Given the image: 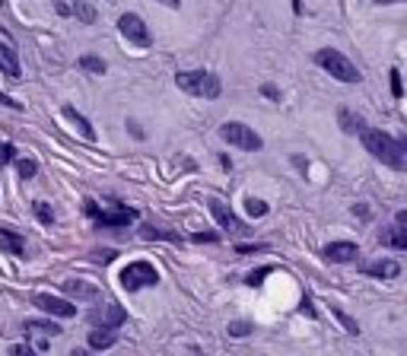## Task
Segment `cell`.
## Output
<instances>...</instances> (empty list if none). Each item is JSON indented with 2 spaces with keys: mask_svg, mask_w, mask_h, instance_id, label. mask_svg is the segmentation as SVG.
Instances as JSON below:
<instances>
[{
  "mask_svg": "<svg viewBox=\"0 0 407 356\" xmlns=\"http://www.w3.org/2000/svg\"><path fill=\"white\" fill-rule=\"evenodd\" d=\"M0 73L10 76V80H19V73H23V67H19V54L6 42H0Z\"/></svg>",
  "mask_w": 407,
  "mask_h": 356,
  "instance_id": "9a60e30c",
  "label": "cell"
},
{
  "mask_svg": "<svg viewBox=\"0 0 407 356\" xmlns=\"http://www.w3.org/2000/svg\"><path fill=\"white\" fill-rule=\"evenodd\" d=\"M194 242H216V235H213V232H197Z\"/></svg>",
  "mask_w": 407,
  "mask_h": 356,
  "instance_id": "74e56055",
  "label": "cell"
},
{
  "mask_svg": "<svg viewBox=\"0 0 407 356\" xmlns=\"http://www.w3.org/2000/svg\"><path fill=\"white\" fill-rule=\"evenodd\" d=\"M360 143L366 146L369 156L379 159V162L388 165V169H394V172L407 169V153H404V146H401V140H394L391 134L379 131V127H362Z\"/></svg>",
  "mask_w": 407,
  "mask_h": 356,
  "instance_id": "6da1fadb",
  "label": "cell"
},
{
  "mask_svg": "<svg viewBox=\"0 0 407 356\" xmlns=\"http://www.w3.org/2000/svg\"><path fill=\"white\" fill-rule=\"evenodd\" d=\"M140 239H146V242L165 239V242H178V245H182V235H178V232H169V229H159V226H143V229H140Z\"/></svg>",
  "mask_w": 407,
  "mask_h": 356,
  "instance_id": "44dd1931",
  "label": "cell"
},
{
  "mask_svg": "<svg viewBox=\"0 0 407 356\" xmlns=\"http://www.w3.org/2000/svg\"><path fill=\"white\" fill-rule=\"evenodd\" d=\"M382 245L388 248H401V251H407V210H401L398 216H394V222L382 232Z\"/></svg>",
  "mask_w": 407,
  "mask_h": 356,
  "instance_id": "7c38bea8",
  "label": "cell"
},
{
  "mask_svg": "<svg viewBox=\"0 0 407 356\" xmlns=\"http://www.w3.org/2000/svg\"><path fill=\"white\" fill-rule=\"evenodd\" d=\"M175 86L188 95H197V99H220L223 93L220 76L210 73V70H178Z\"/></svg>",
  "mask_w": 407,
  "mask_h": 356,
  "instance_id": "3957f363",
  "label": "cell"
},
{
  "mask_svg": "<svg viewBox=\"0 0 407 356\" xmlns=\"http://www.w3.org/2000/svg\"><path fill=\"white\" fill-rule=\"evenodd\" d=\"M261 95H264V99H273V102H280V89L273 86V83H264V86H261Z\"/></svg>",
  "mask_w": 407,
  "mask_h": 356,
  "instance_id": "1f68e13d",
  "label": "cell"
},
{
  "mask_svg": "<svg viewBox=\"0 0 407 356\" xmlns=\"http://www.w3.org/2000/svg\"><path fill=\"white\" fill-rule=\"evenodd\" d=\"M124 321H127V312L121 309L118 302L99 305V309L89 312V324H93V328H121Z\"/></svg>",
  "mask_w": 407,
  "mask_h": 356,
  "instance_id": "30bf717a",
  "label": "cell"
},
{
  "mask_svg": "<svg viewBox=\"0 0 407 356\" xmlns=\"http://www.w3.org/2000/svg\"><path fill=\"white\" fill-rule=\"evenodd\" d=\"M312 61H315L318 67L324 70V73L334 76L337 83H350V86H356V83L362 80L360 67H356V64L350 61V57L343 54V51H337V48H318Z\"/></svg>",
  "mask_w": 407,
  "mask_h": 356,
  "instance_id": "7a4b0ae2",
  "label": "cell"
},
{
  "mask_svg": "<svg viewBox=\"0 0 407 356\" xmlns=\"http://www.w3.org/2000/svg\"><path fill=\"white\" fill-rule=\"evenodd\" d=\"M337 124H341V131H343V134H362L366 121H362L360 114H353L350 108H341V112H337Z\"/></svg>",
  "mask_w": 407,
  "mask_h": 356,
  "instance_id": "ac0fdd59",
  "label": "cell"
},
{
  "mask_svg": "<svg viewBox=\"0 0 407 356\" xmlns=\"http://www.w3.org/2000/svg\"><path fill=\"white\" fill-rule=\"evenodd\" d=\"M372 4H379V6H388V4H407V0H372Z\"/></svg>",
  "mask_w": 407,
  "mask_h": 356,
  "instance_id": "ab89813d",
  "label": "cell"
},
{
  "mask_svg": "<svg viewBox=\"0 0 407 356\" xmlns=\"http://www.w3.org/2000/svg\"><path fill=\"white\" fill-rule=\"evenodd\" d=\"M220 137L226 140L229 146H239V150H245V153H258L261 146H264L261 134H254V127H248L245 121H226V124H220Z\"/></svg>",
  "mask_w": 407,
  "mask_h": 356,
  "instance_id": "5b68a950",
  "label": "cell"
},
{
  "mask_svg": "<svg viewBox=\"0 0 407 356\" xmlns=\"http://www.w3.org/2000/svg\"><path fill=\"white\" fill-rule=\"evenodd\" d=\"M331 312H334V318L343 324V328H347V334H360V324H356L353 318L347 315V312H341V309H337V305H331Z\"/></svg>",
  "mask_w": 407,
  "mask_h": 356,
  "instance_id": "484cf974",
  "label": "cell"
},
{
  "mask_svg": "<svg viewBox=\"0 0 407 356\" xmlns=\"http://www.w3.org/2000/svg\"><path fill=\"white\" fill-rule=\"evenodd\" d=\"M32 213H35V220L45 222V226H51V222H54V210H51V203H45V201L32 203Z\"/></svg>",
  "mask_w": 407,
  "mask_h": 356,
  "instance_id": "cb8c5ba5",
  "label": "cell"
},
{
  "mask_svg": "<svg viewBox=\"0 0 407 356\" xmlns=\"http://www.w3.org/2000/svg\"><path fill=\"white\" fill-rule=\"evenodd\" d=\"M267 245H235V251L239 254H254V251H264Z\"/></svg>",
  "mask_w": 407,
  "mask_h": 356,
  "instance_id": "e575fe53",
  "label": "cell"
},
{
  "mask_svg": "<svg viewBox=\"0 0 407 356\" xmlns=\"http://www.w3.org/2000/svg\"><path fill=\"white\" fill-rule=\"evenodd\" d=\"M118 283H121V290H127V292L146 290V286L159 283V271L150 264V261H131L127 267H121Z\"/></svg>",
  "mask_w": 407,
  "mask_h": 356,
  "instance_id": "277c9868",
  "label": "cell"
},
{
  "mask_svg": "<svg viewBox=\"0 0 407 356\" xmlns=\"http://www.w3.org/2000/svg\"><path fill=\"white\" fill-rule=\"evenodd\" d=\"M32 305L35 309H42L45 315H54V318H73L76 315V305L67 302V299H57L51 296V292H35L32 296Z\"/></svg>",
  "mask_w": 407,
  "mask_h": 356,
  "instance_id": "9c48e42d",
  "label": "cell"
},
{
  "mask_svg": "<svg viewBox=\"0 0 407 356\" xmlns=\"http://www.w3.org/2000/svg\"><path fill=\"white\" fill-rule=\"evenodd\" d=\"M245 210L248 216H267V201H261V197H245Z\"/></svg>",
  "mask_w": 407,
  "mask_h": 356,
  "instance_id": "d4e9b609",
  "label": "cell"
},
{
  "mask_svg": "<svg viewBox=\"0 0 407 356\" xmlns=\"http://www.w3.org/2000/svg\"><path fill=\"white\" fill-rule=\"evenodd\" d=\"M207 207H210V213H213V220L220 222V229H226L229 235H248V232H252V229H248L245 222H242L239 216H235L232 210H229L226 203L220 201V197H210V201H207Z\"/></svg>",
  "mask_w": 407,
  "mask_h": 356,
  "instance_id": "ba28073f",
  "label": "cell"
},
{
  "mask_svg": "<svg viewBox=\"0 0 407 356\" xmlns=\"http://www.w3.org/2000/svg\"><path fill=\"white\" fill-rule=\"evenodd\" d=\"M13 159H16V146H13V143H0V165L13 162Z\"/></svg>",
  "mask_w": 407,
  "mask_h": 356,
  "instance_id": "4dcf8cb0",
  "label": "cell"
},
{
  "mask_svg": "<svg viewBox=\"0 0 407 356\" xmlns=\"http://www.w3.org/2000/svg\"><path fill=\"white\" fill-rule=\"evenodd\" d=\"M0 105H6V108H13V112H23V102H16V99H10L6 93H0Z\"/></svg>",
  "mask_w": 407,
  "mask_h": 356,
  "instance_id": "d6a6232c",
  "label": "cell"
},
{
  "mask_svg": "<svg viewBox=\"0 0 407 356\" xmlns=\"http://www.w3.org/2000/svg\"><path fill=\"white\" fill-rule=\"evenodd\" d=\"M159 4H165L169 10H178V6H182V0H159Z\"/></svg>",
  "mask_w": 407,
  "mask_h": 356,
  "instance_id": "f35d334b",
  "label": "cell"
},
{
  "mask_svg": "<svg viewBox=\"0 0 407 356\" xmlns=\"http://www.w3.org/2000/svg\"><path fill=\"white\" fill-rule=\"evenodd\" d=\"M73 16L80 19V23H86V25L95 23V10L86 4V0H73Z\"/></svg>",
  "mask_w": 407,
  "mask_h": 356,
  "instance_id": "603a6c76",
  "label": "cell"
},
{
  "mask_svg": "<svg viewBox=\"0 0 407 356\" xmlns=\"http://www.w3.org/2000/svg\"><path fill=\"white\" fill-rule=\"evenodd\" d=\"M267 273H273V267H258V271H252V273L245 277V283H248V286H261Z\"/></svg>",
  "mask_w": 407,
  "mask_h": 356,
  "instance_id": "f546056e",
  "label": "cell"
},
{
  "mask_svg": "<svg viewBox=\"0 0 407 356\" xmlns=\"http://www.w3.org/2000/svg\"><path fill=\"white\" fill-rule=\"evenodd\" d=\"M360 271L366 273V277H375V280H394V277H401V264L394 258L369 261V264H360Z\"/></svg>",
  "mask_w": 407,
  "mask_h": 356,
  "instance_id": "4fadbf2b",
  "label": "cell"
},
{
  "mask_svg": "<svg viewBox=\"0 0 407 356\" xmlns=\"http://www.w3.org/2000/svg\"><path fill=\"white\" fill-rule=\"evenodd\" d=\"M388 86H391L394 99H401V95H404V83H401V73L394 67H391V73H388Z\"/></svg>",
  "mask_w": 407,
  "mask_h": 356,
  "instance_id": "f1b7e54d",
  "label": "cell"
},
{
  "mask_svg": "<svg viewBox=\"0 0 407 356\" xmlns=\"http://www.w3.org/2000/svg\"><path fill=\"white\" fill-rule=\"evenodd\" d=\"M16 172H19V178H25V182H29V178H35L38 162H35V159H19V162H16Z\"/></svg>",
  "mask_w": 407,
  "mask_h": 356,
  "instance_id": "83f0119b",
  "label": "cell"
},
{
  "mask_svg": "<svg viewBox=\"0 0 407 356\" xmlns=\"http://www.w3.org/2000/svg\"><path fill=\"white\" fill-rule=\"evenodd\" d=\"M25 331H35V334H51V337L64 334L61 324H57V321H48V318H29V321H25Z\"/></svg>",
  "mask_w": 407,
  "mask_h": 356,
  "instance_id": "ffe728a7",
  "label": "cell"
},
{
  "mask_svg": "<svg viewBox=\"0 0 407 356\" xmlns=\"http://www.w3.org/2000/svg\"><path fill=\"white\" fill-rule=\"evenodd\" d=\"M356 254H360L356 242H328L322 248V258L328 264H350V261H356Z\"/></svg>",
  "mask_w": 407,
  "mask_h": 356,
  "instance_id": "8fae6325",
  "label": "cell"
},
{
  "mask_svg": "<svg viewBox=\"0 0 407 356\" xmlns=\"http://www.w3.org/2000/svg\"><path fill=\"white\" fill-rule=\"evenodd\" d=\"M226 331H229V337H248L254 331V324L252 321H229Z\"/></svg>",
  "mask_w": 407,
  "mask_h": 356,
  "instance_id": "4316f807",
  "label": "cell"
},
{
  "mask_svg": "<svg viewBox=\"0 0 407 356\" xmlns=\"http://www.w3.org/2000/svg\"><path fill=\"white\" fill-rule=\"evenodd\" d=\"M95 254V261H105V264H108V261H114V251H112V248H105V251H93Z\"/></svg>",
  "mask_w": 407,
  "mask_h": 356,
  "instance_id": "d590c367",
  "label": "cell"
},
{
  "mask_svg": "<svg viewBox=\"0 0 407 356\" xmlns=\"http://www.w3.org/2000/svg\"><path fill=\"white\" fill-rule=\"evenodd\" d=\"M118 32L131 44H137V48H153V32L146 29L143 16H137V13H121V16H118Z\"/></svg>",
  "mask_w": 407,
  "mask_h": 356,
  "instance_id": "52a82bcc",
  "label": "cell"
},
{
  "mask_svg": "<svg viewBox=\"0 0 407 356\" xmlns=\"http://www.w3.org/2000/svg\"><path fill=\"white\" fill-rule=\"evenodd\" d=\"M108 4H112V0H108Z\"/></svg>",
  "mask_w": 407,
  "mask_h": 356,
  "instance_id": "b9f144b4",
  "label": "cell"
},
{
  "mask_svg": "<svg viewBox=\"0 0 407 356\" xmlns=\"http://www.w3.org/2000/svg\"><path fill=\"white\" fill-rule=\"evenodd\" d=\"M401 146H404V153H407V137H404V140H401Z\"/></svg>",
  "mask_w": 407,
  "mask_h": 356,
  "instance_id": "60d3db41",
  "label": "cell"
},
{
  "mask_svg": "<svg viewBox=\"0 0 407 356\" xmlns=\"http://www.w3.org/2000/svg\"><path fill=\"white\" fill-rule=\"evenodd\" d=\"M80 70H86V73H95V76H102L108 70V64L102 61L99 54H83L80 57Z\"/></svg>",
  "mask_w": 407,
  "mask_h": 356,
  "instance_id": "7402d4cb",
  "label": "cell"
},
{
  "mask_svg": "<svg viewBox=\"0 0 407 356\" xmlns=\"http://www.w3.org/2000/svg\"><path fill=\"white\" fill-rule=\"evenodd\" d=\"M61 290L67 292L70 299H80V302H99L102 299V290L93 283H83V280H64Z\"/></svg>",
  "mask_w": 407,
  "mask_h": 356,
  "instance_id": "5bb4252c",
  "label": "cell"
},
{
  "mask_svg": "<svg viewBox=\"0 0 407 356\" xmlns=\"http://www.w3.org/2000/svg\"><path fill=\"white\" fill-rule=\"evenodd\" d=\"M64 118H67V121H70V124H73V127H76V131H80V134H83V137H86V140H95V131H93V124H89V121H86V118H83V114H80V112H76V108L64 105Z\"/></svg>",
  "mask_w": 407,
  "mask_h": 356,
  "instance_id": "d6986e66",
  "label": "cell"
},
{
  "mask_svg": "<svg viewBox=\"0 0 407 356\" xmlns=\"http://www.w3.org/2000/svg\"><path fill=\"white\" fill-rule=\"evenodd\" d=\"M10 353H13V356H29V353H32V347H29V343H13Z\"/></svg>",
  "mask_w": 407,
  "mask_h": 356,
  "instance_id": "836d02e7",
  "label": "cell"
},
{
  "mask_svg": "<svg viewBox=\"0 0 407 356\" xmlns=\"http://www.w3.org/2000/svg\"><path fill=\"white\" fill-rule=\"evenodd\" d=\"M86 343H89V350H108L118 343V334H114V328H95V331H89Z\"/></svg>",
  "mask_w": 407,
  "mask_h": 356,
  "instance_id": "e0dca14e",
  "label": "cell"
},
{
  "mask_svg": "<svg viewBox=\"0 0 407 356\" xmlns=\"http://www.w3.org/2000/svg\"><path fill=\"white\" fill-rule=\"evenodd\" d=\"M83 210L95 220V229H121V226H127V222L137 220V210H131V207H118L114 213H105V210H99L95 201H86Z\"/></svg>",
  "mask_w": 407,
  "mask_h": 356,
  "instance_id": "8992f818",
  "label": "cell"
},
{
  "mask_svg": "<svg viewBox=\"0 0 407 356\" xmlns=\"http://www.w3.org/2000/svg\"><path fill=\"white\" fill-rule=\"evenodd\" d=\"M0 251L4 254H13V258H23L25 254V239L13 229H0Z\"/></svg>",
  "mask_w": 407,
  "mask_h": 356,
  "instance_id": "2e32d148",
  "label": "cell"
},
{
  "mask_svg": "<svg viewBox=\"0 0 407 356\" xmlns=\"http://www.w3.org/2000/svg\"><path fill=\"white\" fill-rule=\"evenodd\" d=\"M127 127H131V134H134V137H137V140H143V131H140V124H137V121H127Z\"/></svg>",
  "mask_w": 407,
  "mask_h": 356,
  "instance_id": "8d00e7d4",
  "label": "cell"
}]
</instances>
